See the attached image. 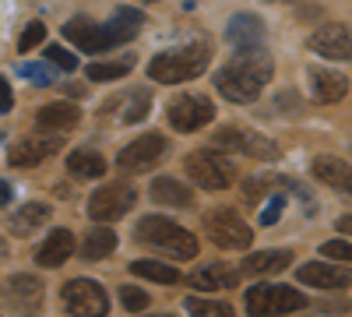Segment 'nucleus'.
<instances>
[{
    "label": "nucleus",
    "mask_w": 352,
    "mask_h": 317,
    "mask_svg": "<svg viewBox=\"0 0 352 317\" xmlns=\"http://www.w3.org/2000/svg\"><path fill=\"white\" fill-rule=\"evenodd\" d=\"M296 278L307 282V285H317V289H345V285L352 282L349 272H342V268H335L328 261H307V265H300Z\"/></svg>",
    "instance_id": "obj_15"
},
{
    "label": "nucleus",
    "mask_w": 352,
    "mask_h": 317,
    "mask_svg": "<svg viewBox=\"0 0 352 317\" xmlns=\"http://www.w3.org/2000/svg\"><path fill=\"white\" fill-rule=\"evenodd\" d=\"M314 177L324 187H335L338 194L352 197V166L349 162L331 159V155H320V159H314Z\"/></svg>",
    "instance_id": "obj_17"
},
{
    "label": "nucleus",
    "mask_w": 352,
    "mask_h": 317,
    "mask_svg": "<svg viewBox=\"0 0 352 317\" xmlns=\"http://www.w3.org/2000/svg\"><path fill=\"white\" fill-rule=\"evenodd\" d=\"M67 169H71V177H78V180H99L106 173V162H102L99 152L78 149V152L67 155Z\"/></svg>",
    "instance_id": "obj_24"
},
{
    "label": "nucleus",
    "mask_w": 352,
    "mask_h": 317,
    "mask_svg": "<svg viewBox=\"0 0 352 317\" xmlns=\"http://www.w3.org/2000/svg\"><path fill=\"white\" fill-rule=\"evenodd\" d=\"M64 39L71 46H78L81 53H106L116 46L113 32H109V25H99L92 18H71L64 25Z\"/></svg>",
    "instance_id": "obj_11"
},
{
    "label": "nucleus",
    "mask_w": 352,
    "mask_h": 317,
    "mask_svg": "<svg viewBox=\"0 0 352 317\" xmlns=\"http://www.w3.org/2000/svg\"><path fill=\"white\" fill-rule=\"evenodd\" d=\"M14 109V96H11V85H8V78L0 74V113H11Z\"/></svg>",
    "instance_id": "obj_39"
},
{
    "label": "nucleus",
    "mask_w": 352,
    "mask_h": 317,
    "mask_svg": "<svg viewBox=\"0 0 352 317\" xmlns=\"http://www.w3.org/2000/svg\"><path fill=\"white\" fill-rule=\"evenodd\" d=\"M64 307L74 314V317H106L109 314V300H106V289L92 278H71L64 289Z\"/></svg>",
    "instance_id": "obj_8"
},
{
    "label": "nucleus",
    "mask_w": 352,
    "mask_h": 317,
    "mask_svg": "<svg viewBox=\"0 0 352 317\" xmlns=\"http://www.w3.org/2000/svg\"><path fill=\"white\" fill-rule=\"evenodd\" d=\"M46 219H50V208L46 205H25V208H18V215H11L8 229H11L14 237H32Z\"/></svg>",
    "instance_id": "obj_26"
},
{
    "label": "nucleus",
    "mask_w": 352,
    "mask_h": 317,
    "mask_svg": "<svg viewBox=\"0 0 352 317\" xmlns=\"http://www.w3.org/2000/svg\"><path fill=\"white\" fill-rule=\"evenodd\" d=\"M8 293L21 303H39L43 300V282L36 275H14V278H8Z\"/></svg>",
    "instance_id": "obj_29"
},
{
    "label": "nucleus",
    "mask_w": 352,
    "mask_h": 317,
    "mask_svg": "<svg viewBox=\"0 0 352 317\" xmlns=\"http://www.w3.org/2000/svg\"><path fill=\"white\" fill-rule=\"evenodd\" d=\"M320 257H324V261H352V243L349 240H328V243H320Z\"/></svg>",
    "instance_id": "obj_34"
},
{
    "label": "nucleus",
    "mask_w": 352,
    "mask_h": 317,
    "mask_svg": "<svg viewBox=\"0 0 352 317\" xmlns=\"http://www.w3.org/2000/svg\"><path fill=\"white\" fill-rule=\"evenodd\" d=\"M310 89H314V99H317V102H342L345 92H349V81H345V74H338V71L314 67V71H310Z\"/></svg>",
    "instance_id": "obj_20"
},
{
    "label": "nucleus",
    "mask_w": 352,
    "mask_h": 317,
    "mask_svg": "<svg viewBox=\"0 0 352 317\" xmlns=\"http://www.w3.org/2000/svg\"><path fill=\"white\" fill-rule=\"evenodd\" d=\"M187 177L204 187V190H226L232 187V180H236V166H232L229 159H222L219 152H190L187 155Z\"/></svg>",
    "instance_id": "obj_5"
},
{
    "label": "nucleus",
    "mask_w": 352,
    "mask_h": 317,
    "mask_svg": "<svg viewBox=\"0 0 352 317\" xmlns=\"http://www.w3.org/2000/svg\"><path fill=\"white\" fill-rule=\"evenodd\" d=\"M18 74L32 85H53V64H21Z\"/></svg>",
    "instance_id": "obj_32"
},
{
    "label": "nucleus",
    "mask_w": 352,
    "mask_h": 317,
    "mask_svg": "<svg viewBox=\"0 0 352 317\" xmlns=\"http://www.w3.org/2000/svg\"><path fill=\"white\" fill-rule=\"evenodd\" d=\"M106 25H109V32H113L116 46H124L127 39H134V36L141 32L144 14H141V11H131V8H120V11H113V18H109Z\"/></svg>",
    "instance_id": "obj_25"
},
{
    "label": "nucleus",
    "mask_w": 352,
    "mask_h": 317,
    "mask_svg": "<svg viewBox=\"0 0 352 317\" xmlns=\"http://www.w3.org/2000/svg\"><path fill=\"white\" fill-rule=\"evenodd\" d=\"M282 208H285V197H282V194H275V197L268 201V208L261 212V226H275V222L282 219Z\"/></svg>",
    "instance_id": "obj_37"
},
{
    "label": "nucleus",
    "mask_w": 352,
    "mask_h": 317,
    "mask_svg": "<svg viewBox=\"0 0 352 317\" xmlns=\"http://www.w3.org/2000/svg\"><path fill=\"white\" fill-rule=\"evenodd\" d=\"M187 314L190 317H232V307L226 300H187Z\"/></svg>",
    "instance_id": "obj_30"
},
{
    "label": "nucleus",
    "mask_w": 352,
    "mask_h": 317,
    "mask_svg": "<svg viewBox=\"0 0 352 317\" xmlns=\"http://www.w3.org/2000/svg\"><path fill=\"white\" fill-rule=\"evenodd\" d=\"M131 272H134L138 278L162 282V285H176V282H180V272H176V268H169V265H162V261H148V257L134 261V265H131Z\"/></svg>",
    "instance_id": "obj_28"
},
{
    "label": "nucleus",
    "mask_w": 352,
    "mask_h": 317,
    "mask_svg": "<svg viewBox=\"0 0 352 317\" xmlns=\"http://www.w3.org/2000/svg\"><path fill=\"white\" fill-rule=\"evenodd\" d=\"M43 39H46V25H43V21H32V25H28L25 32H21V39H18V50H36Z\"/></svg>",
    "instance_id": "obj_36"
},
{
    "label": "nucleus",
    "mask_w": 352,
    "mask_h": 317,
    "mask_svg": "<svg viewBox=\"0 0 352 317\" xmlns=\"http://www.w3.org/2000/svg\"><path fill=\"white\" fill-rule=\"evenodd\" d=\"M138 205V190L127 184H106L88 197V215L96 222H116Z\"/></svg>",
    "instance_id": "obj_9"
},
{
    "label": "nucleus",
    "mask_w": 352,
    "mask_h": 317,
    "mask_svg": "<svg viewBox=\"0 0 352 317\" xmlns=\"http://www.w3.org/2000/svg\"><path fill=\"white\" fill-rule=\"evenodd\" d=\"M46 61L53 67H60V71H74L78 67V56L71 50H64V46H46Z\"/></svg>",
    "instance_id": "obj_35"
},
{
    "label": "nucleus",
    "mask_w": 352,
    "mask_h": 317,
    "mask_svg": "<svg viewBox=\"0 0 352 317\" xmlns=\"http://www.w3.org/2000/svg\"><path fill=\"white\" fill-rule=\"evenodd\" d=\"M120 303H124V310L141 314L144 307H148V293L138 289V285H124V289H120Z\"/></svg>",
    "instance_id": "obj_33"
},
{
    "label": "nucleus",
    "mask_w": 352,
    "mask_h": 317,
    "mask_svg": "<svg viewBox=\"0 0 352 317\" xmlns=\"http://www.w3.org/2000/svg\"><path fill=\"white\" fill-rule=\"evenodd\" d=\"M131 56H124V61H109V64H92L88 67V78L92 81H116V78H124L131 71Z\"/></svg>",
    "instance_id": "obj_31"
},
{
    "label": "nucleus",
    "mask_w": 352,
    "mask_h": 317,
    "mask_svg": "<svg viewBox=\"0 0 352 317\" xmlns=\"http://www.w3.org/2000/svg\"><path fill=\"white\" fill-rule=\"evenodd\" d=\"M226 39L240 53L243 50H257L264 43V25H261L257 14H232V21L226 25Z\"/></svg>",
    "instance_id": "obj_16"
},
{
    "label": "nucleus",
    "mask_w": 352,
    "mask_h": 317,
    "mask_svg": "<svg viewBox=\"0 0 352 317\" xmlns=\"http://www.w3.org/2000/svg\"><path fill=\"white\" fill-rule=\"evenodd\" d=\"M74 250V237L71 229H53V233L43 240V247L36 250V265L39 268H60Z\"/></svg>",
    "instance_id": "obj_18"
},
{
    "label": "nucleus",
    "mask_w": 352,
    "mask_h": 317,
    "mask_svg": "<svg viewBox=\"0 0 352 317\" xmlns=\"http://www.w3.org/2000/svg\"><path fill=\"white\" fill-rule=\"evenodd\" d=\"M307 307V296L292 285H254L247 293V314L272 317V314H296Z\"/></svg>",
    "instance_id": "obj_4"
},
{
    "label": "nucleus",
    "mask_w": 352,
    "mask_h": 317,
    "mask_svg": "<svg viewBox=\"0 0 352 317\" xmlns=\"http://www.w3.org/2000/svg\"><path fill=\"white\" fill-rule=\"evenodd\" d=\"M292 265V254L289 250H261V254H247L240 272L243 275H278Z\"/></svg>",
    "instance_id": "obj_22"
},
{
    "label": "nucleus",
    "mask_w": 352,
    "mask_h": 317,
    "mask_svg": "<svg viewBox=\"0 0 352 317\" xmlns=\"http://www.w3.org/2000/svg\"><path fill=\"white\" fill-rule=\"evenodd\" d=\"M166 117L173 124V131H201L204 124H212L215 120V106L204 99V96H180V99H173L169 109H166Z\"/></svg>",
    "instance_id": "obj_10"
},
{
    "label": "nucleus",
    "mask_w": 352,
    "mask_h": 317,
    "mask_svg": "<svg viewBox=\"0 0 352 317\" xmlns=\"http://www.w3.org/2000/svg\"><path fill=\"white\" fill-rule=\"evenodd\" d=\"M264 190H268V187H264V180H261V177H254V180H247V187H243V197H247V201H257Z\"/></svg>",
    "instance_id": "obj_40"
},
{
    "label": "nucleus",
    "mask_w": 352,
    "mask_h": 317,
    "mask_svg": "<svg viewBox=\"0 0 352 317\" xmlns=\"http://www.w3.org/2000/svg\"><path fill=\"white\" fill-rule=\"evenodd\" d=\"M338 229L352 237V215H342V219H338Z\"/></svg>",
    "instance_id": "obj_42"
},
{
    "label": "nucleus",
    "mask_w": 352,
    "mask_h": 317,
    "mask_svg": "<svg viewBox=\"0 0 352 317\" xmlns=\"http://www.w3.org/2000/svg\"><path fill=\"white\" fill-rule=\"evenodd\" d=\"M208 61H212V46L204 39H194L187 46H176V50H166V53L152 56L148 74L159 85H180V81L201 78L204 71H208Z\"/></svg>",
    "instance_id": "obj_2"
},
{
    "label": "nucleus",
    "mask_w": 352,
    "mask_h": 317,
    "mask_svg": "<svg viewBox=\"0 0 352 317\" xmlns=\"http://www.w3.org/2000/svg\"><path fill=\"white\" fill-rule=\"evenodd\" d=\"M155 317H169V314H155Z\"/></svg>",
    "instance_id": "obj_43"
},
{
    "label": "nucleus",
    "mask_w": 352,
    "mask_h": 317,
    "mask_svg": "<svg viewBox=\"0 0 352 317\" xmlns=\"http://www.w3.org/2000/svg\"><path fill=\"white\" fill-rule=\"evenodd\" d=\"M204 229H208L212 243H219L222 250H247L254 243V229L243 222L240 212L232 208H219L204 219Z\"/></svg>",
    "instance_id": "obj_6"
},
{
    "label": "nucleus",
    "mask_w": 352,
    "mask_h": 317,
    "mask_svg": "<svg viewBox=\"0 0 352 317\" xmlns=\"http://www.w3.org/2000/svg\"><path fill=\"white\" fill-rule=\"evenodd\" d=\"M152 201H159V205H169V208H190L194 205V190L184 187L180 180L173 177H159L152 184Z\"/></svg>",
    "instance_id": "obj_23"
},
{
    "label": "nucleus",
    "mask_w": 352,
    "mask_h": 317,
    "mask_svg": "<svg viewBox=\"0 0 352 317\" xmlns=\"http://www.w3.org/2000/svg\"><path fill=\"white\" fill-rule=\"evenodd\" d=\"M240 268H229V265H201L197 272H190V285L194 289H204V293H215V289H229V285L240 282Z\"/></svg>",
    "instance_id": "obj_19"
},
{
    "label": "nucleus",
    "mask_w": 352,
    "mask_h": 317,
    "mask_svg": "<svg viewBox=\"0 0 352 317\" xmlns=\"http://www.w3.org/2000/svg\"><path fill=\"white\" fill-rule=\"evenodd\" d=\"M113 250H116V233H113V229H106V226L92 229V233L85 237V243H81V254L88 257V261H99V257H109Z\"/></svg>",
    "instance_id": "obj_27"
},
{
    "label": "nucleus",
    "mask_w": 352,
    "mask_h": 317,
    "mask_svg": "<svg viewBox=\"0 0 352 317\" xmlns=\"http://www.w3.org/2000/svg\"><path fill=\"white\" fill-rule=\"evenodd\" d=\"M215 152H232V155H254V159H278V145L268 138H261L257 131L247 127H222L212 138Z\"/></svg>",
    "instance_id": "obj_7"
},
{
    "label": "nucleus",
    "mask_w": 352,
    "mask_h": 317,
    "mask_svg": "<svg viewBox=\"0 0 352 317\" xmlns=\"http://www.w3.org/2000/svg\"><path fill=\"white\" fill-rule=\"evenodd\" d=\"M81 120V109L74 102H50L36 113V127L39 131H71Z\"/></svg>",
    "instance_id": "obj_21"
},
{
    "label": "nucleus",
    "mask_w": 352,
    "mask_h": 317,
    "mask_svg": "<svg viewBox=\"0 0 352 317\" xmlns=\"http://www.w3.org/2000/svg\"><path fill=\"white\" fill-rule=\"evenodd\" d=\"M144 113H148V99H144V96H138V102H134V106L124 113V120H127V124H138V120L144 117Z\"/></svg>",
    "instance_id": "obj_38"
},
{
    "label": "nucleus",
    "mask_w": 352,
    "mask_h": 317,
    "mask_svg": "<svg viewBox=\"0 0 352 317\" xmlns=\"http://www.w3.org/2000/svg\"><path fill=\"white\" fill-rule=\"evenodd\" d=\"M268 78H272V56L257 46V50H243L236 61L219 67L215 89L229 102H254L261 96V89L268 85Z\"/></svg>",
    "instance_id": "obj_1"
},
{
    "label": "nucleus",
    "mask_w": 352,
    "mask_h": 317,
    "mask_svg": "<svg viewBox=\"0 0 352 317\" xmlns=\"http://www.w3.org/2000/svg\"><path fill=\"white\" fill-rule=\"evenodd\" d=\"M310 50L328 56V61H352V25L328 21L310 36Z\"/></svg>",
    "instance_id": "obj_13"
},
{
    "label": "nucleus",
    "mask_w": 352,
    "mask_h": 317,
    "mask_svg": "<svg viewBox=\"0 0 352 317\" xmlns=\"http://www.w3.org/2000/svg\"><path fill=\"white\" fill-rule=\"evenodd\" d=\"M134 240L141 247L176 257V261H190V257H197V247H201L194 233H187L184 226H176L173 219H162V215H144L134 229Z\"/></svg>",
    "instance_id": "obj_3"
},
{
    "label": "nucleus",
    "mask_w": 352,
    "mask_h": 317,
    "mask_svg": "<svg viewBox=\"0 0 352 317\" xmlns=\"http://www.w3.org/2000/svg\"><path fill=\"white\" fill-rule=\"evenodd\" d=\"M11 197H14V187H11L8 180H0V208L11 205Z\"/></svg>",
    "instance_id": "obj_41"
},
{
    "label": "nucleus",
    "mask_w": 352,
    "mask_h": 317,
    "mask_svg": "<svg viewBox=\"0 0 352 317\" xmlns=\"http://www.w3.org/2000/svg\"><path fill=\"white\" fill-rule=\"evenodd\" d=\"M64 149V138L60 134H32V138H21L18 145L11 149V155H8V162L11 166H18V169H28V166H39V162H46L50 155H56Z\"/></svg>",
    "instance_id": "obj_12"
},
{
    "label": "nucleus",
    "mask_w": 352,
    "mask_h": 317,
    "mask_svg": "<svg viewBox=\"0 0 352 317\" xmlns=\"http://www.w3.org/2000/svg\"><path fill=\"white\" fill-rule=\"evenodd\" d=\"M162 155H166V138L162 134H144V138L131 141L116 162H120V169H127V173H144V169H152Z\"/></svg>",
    "instance_id": "obj_14"
}]
</instances>
